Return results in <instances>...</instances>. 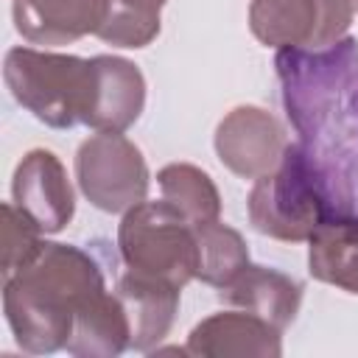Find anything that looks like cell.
I'll return each instance as SVG.
<instances>
[{"instance_id":"cell-1","label":"cell","mask_w":358,"mask_h":358,"mask_svg":"<svg viewBox=\"0 0 358 358\" xmlns=\"http://www.w3.org/2000/svg\"><path fill=\"white\" fill-rule=\"evenodd\" d=\"M103 291V271L84 249L42 241L22 268L3 277V310L14 341L31 355L64 350L76 313Z\"/></svg>"},{"instance_id":"cell-2","label":"cell","mask_w":358,"mask_h":358,"mask_svg":"<svg viewBox=\"0 0 358 358\" xmlns=\"http://www.w3.org/2000/svg\"><path fill=\"white\" fill-rule=\"evenodd\" d=\"M285 109L310 157L324 148H358V42L322 50H280Z\"/></svg>"},{"instance_id":"cell-3","label":"cell","mask_w":358,"mask_h":358,"mask_svg":"<svg viewBox=\"0 0 358 358\" xmlns=\"http://www.w3.org/2000/svg\"><path fill=\"white\" fill-rule=\"evenodd\" d=\"M330 173L302 143H288L277 168L255 179L249 190V221L260 235L302 243L333 213Z\"/></svg>"},{"instance_id":"cell-4","label":"cell","mask_w":358,"mask_h":358,"mask_svg":"<svg viewBox=\"0 0 358 358\" xmlns=\"http://www.w3.org/2000/svg\"><path fill=\"white\" fill-rule=\"evenodd\" d=\"M3 78L14 101L50 129L84 123L92 95V64L70 53L11 48Z\"/></svg>"},{"instance_id":"cell-5","label":"cell","mask_w":358,"mask_h":358,"mask_svg":"<svg viewBox=\"0 0 358 358\" xmlns=\"http://www.w3.org/2000/svg\"><path fill=\"white\" fill-rule=\"evenodd\" d=\"M117 249L126 268L151 274L185 288L196 280L199 241L196 227L165 199L140 201L123 213L117 227Z\"/></svg>"},{"instance_id":"cell-6","label":"cell","mask_w":358,"mask_h":358,"mask_svg":"<svg viewBox=\"0 0 358 358\" xmlns=\"http://www.w3.org/2000/svg\"><path fill=\"white\" fill-rule=\"evenodd\" d=\"M76 182L92 207L126 213L148 196V165L143 151L120 131H95L78 145Z\"/></svg>"},{"instance_id":"cell-7","label":"cell","mask_w":358,"mask_h":358,"mask_svg":"<svg viewBox=\"0 0 358 358\" xmlns=\"http://www.w3.org/2000/svg\"><path fill=\"white\" fill-rule=\"evenodd\" d=\"M352 22L347 0H252L249 28L277 50H322L344 39Z\"/></svg>"},{"instance_id":"cell-8","label":"cell","mask_w":358,"mask_h":358,"mask_svg":"<svg viewBox=\"0 0 358 358\" xmlns=\"http://www.w3.org/2000/svg\"><path fill=\"white\" fill-rule=\"evenodd\" d=\"M215 154L224 168L241 179H260L285 154V129L282 123L260 106L243 103L224 115L215 129Z\"/></svg>"},{"instance_id":"cell-9","label":"cell","mask_w":358,"mask_h":358,"mask_svg":"<svg viewBox=\"0 0 358 358\" xmlns=\"http://www.w3.org/2000/svg\"><path fill=\"white\" fill-rule=\"evenodd\" d=\"M11 201L45 235L62 232L76 213V196L62 159L48 148L28 151L14 168Z\"/></svg>"},{"instance_id":"cell-10","label":"cell","mask_w":358,"mask_h":358,"mask_svg":"<svg viewBox=\"0 0 358 358\" xmlns=\"http://www.w3.org/2000/svg\"><path fill=\"white\" fill-rule=\"evenodd\" d=\"M185 352L199 358H280L282 330L241 308L221 310L190 330Z\"/></svg>"},{"instance_id":"cell-11","label":"cell","mask_w":358,"mask_h":358,"mask_svg":"<svg viewBox=\"0 0 358 358\" xmlns=\"http://www.w3.org/2000/svg\"><path fill=\"white\" fill-rule=\"evenodd\" d=\"M92 95L84 126L95 131H126L145 106V78L140 67L120 56H92Z\"/></svg>"},{"instance_id":"cell-12","label":"cell","mask_w":358,"mask_h":358,"mask_svg":"<svg viewBox=\"0 0 358 358\" xmlns=\"http://www.w3.org/2000/svg\"><path fill=\"white\" fill-rule=\"evenodd\" d=\"M109 0H14V28L31 45H73L98 34Z\"/></svg>"},{"instance_id":"cell-13","label":"cell","mask_w":358,"mask_h":358,"mask_svg":"<svg viewBox=\"0 0 358 358\" xmlns=\"http://www.w3.org/2000/svg\"><path fill=\"white\" fill-rule=\"evenodd\" d=\"M115 294L120 296L126 316H129V327H131V347L129 350L151 352L171 333V324H173L176 310H179L182 288H176L168 280L129 268L117 280Z\"/></svg>"},{"instance_id":"cell-14","label":"cell","mask_w":358,"mask_h":358,"mask_svg":"<svg viewBox=\"0 0 358 358\" xmlns=\"http://www.w3.org/2000/svg\"><path fill=\"white\" fill-rule=\"evenodd\" d=\"M218 296L229 308L249 310V313L266 319L268 324H274L277 330H285L294 322V316L299 313L302 285L277 268L249 263L229 285L221 288Z\"/></svg>"},{"instance_id":"cell-15","label":"cell","mask_w":358,"mask_h":358,"mask_svg":"<svg viewBox=\"0 0 358 358\" xmlns=\"http://www.w3.org/2000/svg\"><path fill=\"white\" fill-rule=\"evenodd\" d=\"M308 268L319 282L358 294V215L333 210L308 238Z\"/></svg>"},{"instance_id":"cell-16","label":"cell","mask_w":358,"mask_h":358,"mask_svg":"<svg viewBox=\"0 0 358 358\" xmlns=\"http://www.w3.org/2000/svg\"><path fill=\"white\" fill-rule=\"evenodd\" d=\"M131 347V327L117 294H98L90 299L73 322L67 352L76 358H115Z\"/></svg>"},{"instance_id":"cell-17","label":"cell","mask_w":358,"mask_h":358,"mask_svg":"<svg viewBox=\"0 0 358 358\" xmlns=\"http://www.w3.org/2000/svg\"><path fill=\"white\" fill-rule=\"evenodd\" d=\"M157 185L162 190V199L173 204L193 227L221 218V193L207 171L190 162H171L159 168Z\"/></svg>"},{"instance_id":"cell-18","label":"cell","mask_w":358,"mask_h":358,"mask_svg":"<svg viewBox=\"0 0 358 358\" xmlns=\"http://www.w3.org/2000/svg\"><path fill=\"white\" fill-rule=\"evenodd\" d=\"M196 241H199L196 280H201L213 288L229 285L249 266V249H246L243 235L238 229L221 224V218L196 227Z\"/></svg>"},{"instance_id":"cell-19","label":"cell","mask_w":358,"mask_h":358,"mask_svg":"<svg viewBox=\"0 0 358 358\" xmlns=\"http://www.w3.org/2000/svg\"><path fill=\"white\" fill-rule=\"evenodd\" d=\"M168 0H109L98 39L112 48H145L159 34V11Z\"/></svg>"},{"instance_id":"cell-20","label":"cell","mask_w":358,"mask_h":358,"mask_svg":"<svg viewBox=\"0 0 358 358\" xmlns=\"http://www.w3.org/2000/svg\"><path fill=\"white\" fill-rule=\"evenodd\" d=\"M42 246V229L14 204H3V277L22 268Z\"/></svg>"},{"instance_id":"cell-21","label":"cell","mask_w":358,"mask_h":358,"mask_svg":"<svg viewBox=\"0 0 358 358\" xmlns=\"http://www.w3.org/2000/svg\"><path fill=\"white\" fill-rule=\"evenodd\" d=\"M350 6H352V11H358V0H347Z\"/></svg>"}]
</instances>
